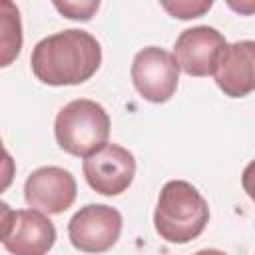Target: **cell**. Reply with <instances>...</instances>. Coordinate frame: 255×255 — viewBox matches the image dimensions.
Here are the masks:
<instances>
[{"mask_svg": "<svg viewBox=\"0 0 255 255\" xmlns=\"http://www.w3.org/2000/svg\"><path fill=\"white\" fill-rule=\"evenodd\" d=\"M32 72L48 86H78L102 64L100 42L84 30L70 28L40 40L32 50Z\"/></svg>", "mask_w": 255, "mask_h": 255, "instance_id": "cell-1", "label": "cell"}, {"mask_svg": "<svg viewBox=\"0 0 255 255\" xmlns=\"http://www.w3.org/2000/svg\"><path fill=\"white\" fill-rule=\"evenodd\" d=\"M209 221L205 197L187 181H167L157 197L153 227L167 243H189L197 239Z\"/></svg>", "mask_w": 255, "mask_h": 255, "instance_id": "cell-2", "label": "cell"}, {"mask_svg": "<svg viewBox=\"0 0 255 255\" xmlns=\"http://www.w3.org/2000/svg\"><path fill=\"white\" fill-rule=\"evenodd\" d=\"M110 116L94 100H72L66 104L54 122L58 145L76 157H86L108 143Z\"/></svg>", "mask_w": 255, "mask_h": 255, "instance_id": "cell-3", "label": "cell"}, {"mask_svg": "<svg viewBox=\"0 0 255 255\" xmlns=\"http://www.w3.org/2000/svg\"><path fill=\"white\" fill-rule=\"evenodd\" d=\"M179 80V66L167 50L147 46L139 50L131 62V82L139 96L153 104L167 102Z\"/></svg>", "mask_w": 255, "mask_h": 255, "instance_id": "cell-4", "label": "cell"}, {"mask_svg": "<svg viewBox=\"0 0 255 255\" xmlns=\"http://www.w3.org/2000/svg\"><path fill=\"white\" fill-rule=\"evenodd\" d=\"M84 177L88 185L102 195L124 193L135 175V157L131 151L118 143H106L94 153L86 155L82 163Z\"/></svg>", "mask_w": 255, "mask_h": 255, "instance_id": "cell-5", "label": "cell"}, {"mask_svg": "<svg viewBox=\"0 0 255 255\" xmlns=\"http://www.w3.org/2000/svg\"><path fill=\"white\" fill-rule=\"evenodd\" d=\"M122 233V215L110 205H86L68 223L72 245L84 253H104L116 245Z\"/></svg>", "mask_w": 255, "mask_h": 255, "instance_id": "cell-6", "label": "cell"}, {"mask_svg": "<svg viewBox=\"0 0 255 255\" xmlns=\"http://www.w3.org/2000/svg\"><path fill=\"white\" fill-rule=\"evenodd\" d=\"M78 185L74 175L58 165L34 169L24 183V199L32 209L46 215H58L76 201Z\"/></svg>", "mask_w": 255, "mask_h": 255, "instance_id": "cell-7", "label": "cell"}, {"mask_svg": "<svg viewBox=\"0 0 255 255\" xmlns=\"http://www.w3.org/2000/svg\"><path fill=\"white\" fill-rule=\"evenodd\" d=\"M227 40L221 32H217L211 26H195L189 30H183L173 46V58L187 76L203 78L211 76L215 62L219 58V52Z\"/></svg>", "mask_w": 255, "mask_h": 255, "instance_id": "cell-8", "label": "cell"}, {"mask_svg": "<svg viewBox=\"0 0 255 255\" xmlns=\"http://www.w3.org/2000/svg\"><path fill=\"white\" fill-rule=\"evenodd\" d=\"M211 76L225 96H249L255 90V44L251 40L225 44Z\"/></svg>", "mask_w": 255, "mask_h": 255, "instance_id": "cell-9", "label": "cell"}, {"mask_svg": "<svg viewBox=\"0 0 255 255\" xmlns=\"http://www.w3.org/2000/svg\"><path fill=\"white\" fill-rule=\"evenodd\" d=\"M56 241V227L38 209L14 211L12 225L4 235V247L14 255H42L52 249Z\"/></svg>", "mask_w": 255, "mask_h": 255, "instance_id": "cell-10", "label": "cell"}, {"mask_svg": "<svg viewBox=\"0 0 255 255\" xmlns=\"http://www.w3.org/2000/svg\"><path fill=\"white\" fill-rule=\"evenodd\" d=\"M22 18L14 0H0V68L16 62L22 50Z\"/></svg>", "mask_w": 255, "mask_h": 255, "instance_id": "cell-11", "label": "cell"}, {"mask_svg": "<svg viewBox=\"0 0 255 255\" xmlns=\"http://www.w3.org/2000/svg\"><path fill=\"white\" fill-rule=\"evenodd\" d=\"M215 0H159L163 10L177 20H193L205 16Z\"/></svg>", "mask_w": 255, "mask_h": 255, "instance_id": "cell-12", "label": "cell"}, {"mask_svg": "<svg viewBox=\"0 0 255 255\" xmlns=\"http://www.w3.org/2000/svg\"><path fill=\"white\" fill-rule=\"evenodd\" d=\"M54 8L68 20L88 22L96 16L100 0H52Z\"/></svg>", "mask_w": 255, "mask_h": 255, "instance_id": "cell-13", "label": "cell"}, {"mask_svg": "<svg viewBox=\"0 0 255 255\" xmlns=\"http://www.w3.org/2000/svg\"><path fill=\"white\" fill-rule=\"evenodd\" d=\"M14 175H16V163L12 155L4 149L2 139H0V193H4L12 185Z\"/></svg>", "mask_w": 255, "mask_h": 255, "instance_id": "cell-14", "label": "cell"}, {"mask_svg": "<svg viewBox=\"0 0 255 255\" xmlns=\"http://www.w3.org/2000/svg\"><path fill=\"white\" fill-rule=\"evenodd\" d=\"M12 219H14V209L6 201H0V241L8 233V229L12 225Z\"/></svg>", "mask_w": 255, "mask_h": 255, "instance_id": "cell-15", "label": "cell"}, {"mask_svg": "<svg viewBox=\"0 0 255 255\" xmlns=\"http://www.w3.org/2000/svg\"><path fill=\"white\" fill-rule=\"evenodd\" d=\"M225 2L233 12L241 16H251L255 12V0H225Z\"/></svg>", "mask_w": 255, "mask_h": 255, "instance_id": "cell-16", "label": "cell"}]
</instances>
